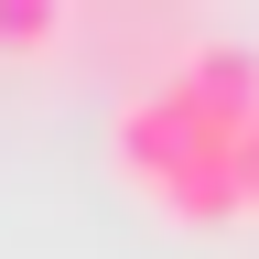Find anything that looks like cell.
<instances>
[{
  "label": "cell",
  "instance_id": "1",
  "mask_svg": "<svg viewBox=\"0 0 259 259\" xmlns=\"http://www.w3.org/2000/svg\"><path fill=\"white\" fill-rule=\"evenodd\" d=\"M227 141L238 130H216V119H194L173 76H151V87H130L119 97V130H108V151H119V173L151 194L173 227H227L238 216V173H227Z\"/></svg>",
  "mask_w": 259,
  "mask_h": 259
},
{
  "label": "cell",
  "instance_id": "2",
  "mask_svg": "<svg viewBox=\"0 0 259 259\" xmlns=\"http://www.w3.org/2000/svg\"><path fill=\"white\" fill-rule=\"evenodd\" d=\"M162 76H173V97H184L194 119H216V130H248V108H259V54L227 44V32L194 44V54H173Z\"/></svg>",
  "mask_w": 259,
  "mask_h": 259
},
{
  "label": "cell",
  "instance_id": "3",
  "mask_svg": "<svg viewBox=\"0 0 259 259\" xmlns=\"http://www.w3.org/2000/svg\"><path fill=\"white\" fill-rule=\"evenodd\" d=\"M76 0H0V54H54Z\"/></svg>",
  "mask_w": 259,
  "mask_h": 259
},
{
  "label": "cell",
  "instance_id": "4",
  "mask_svg": "<svg viewBox=\"0 0 259 259\" xmlns=\"http://www.w3.org/2000/svg\"><path fill=\"white\" fill-rule=\"evenodd\" d=\"M227 173H238V216H259V108H248L238 141H227Z\"/></svg>",
  "mask_w": 259,
  "mask_h": 259
}]
</instances>
